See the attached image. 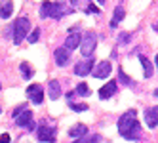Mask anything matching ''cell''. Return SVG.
<instances>
[{
    "label": "cell",
    "mask_w": 158,
    "mask_h": 143,
    "mask_svg": "<svg viewBox=\"0 0 158 143\" xmlns=\"http://www.w3.org/2000/svg\"><path fill=\"white\" fill-rule=\"evenodd\" d=\"M29 29H31V21L27 17H17L14 21V42L15 44L23 42L25 36H27V32H29Z\"/></svg>",
    "instance_id": "obj_1"
},
{
    "label": "cell",
    "mask_w": 158,
    "mask_h": 143,
    "mask_svg": "<svg viewBox=\"0 0 158 143\" xmlns=\"http://www.w3.org/2000/svg\"><path fill=\"white\" fill-rule=\"evenodd\" d=\"M95 46H97V35L95 32H86L84 35V38H82V44H80V52H82V56L84 57H89L94 53V50H95Z\"/></svg>",
    "instance_id": "obj_2"
},
{
    "label": "cell",
    "mask_w": 158,
    "mask_h": 143,
    "mask_svg": "<svg viewBox=\"0 0 158 143\" xmlns=\"http://www.w3.org/2000/svg\"><path fill=\"white\" fill-rule=\"evenodd\" d=\"M135 116H137V113H135L133 109H130L128 113H124V115L120 116V120H118V132H120L122 136H124V134H126V132L133 126V122L137 120Z\"/></svg>",
    "instance_id": "obj_3"
},
{
    "label": "cell",
    "mask_w": 158,
    "mask_h": 143,
    "mask_svg": "<svg viewBox=\"0 0 158 143\" xmlns=\"http://www.w3.org/2000/svg\"><path fill=\"white\" fill-rule=\"evenodd\" d=\"M36 139L38 141H44V143H53L55 141V128H50L46 124L38 126V130H36Z\"/></svg>",
    "instance_id": "obj_4"
},
{
    "label": "cell",
    "mask_w": 158,
    "mask_h": 143,
    "mask_svg": "<svg viewBox=\"0 0 158 143\" xmlns=\"http://www.w3.org/2000/svg\"><path fill=\"white\" fill-rule=\"evenodd\" d=\"M27 95H29V99H31L32 103L40 105V103L44 101V88L38 86V84H31V86L27 88Z\"/></svg>",
    "instance_id": "obj_5"
},
{
    "label": "cell",
    "mask_w": 158,
    "mask_h": 143,
    "mask_svg": "<svg viewBox=\"0 0 158 143\" xmlns=\"http://www.w3.org/2000/svg\"><path fill=\"white\" fill-rule=\"evenodd\" d=\"M15 124L21 126V128H27V130H35V118H32V113L29 111H23L21 113V116L15 118Z\"/></svg>",
    "instance_id": "obj_6"
},
{
    "label": "cell",
    "mask_w": 158,
    "mask_h": 143,
    "mask_svg": "<svg viewBox=\"0 0 158 143\" xmlns=\"http://www.w3.org/2000/svg\"><path fill=\"white\" fill-rule=\"evenodd\" d=\"M53 59H55V63H57L59 67H65V65L71 61V50L65 48V46L63 48H57V50L53 52Z\"/></svg>",
    "instance_id": "obj_7"
},
{
    "label": "cell",
    "mask_w": 158,
    "mask_h": 143,
    "mask_svg": "<svg viewBox=\"0 0 158 143\" xmlns=\"http://www.w3.org/2000/svg\"><path fill=\"white\" fill-rule=\"evenodd\" d=\"M92 71H94V59H89V57L84 61H78L76 67H74V74H78V76H86Z\"/></svg>",
    "instance_id": "obj_8"
},
{
    "label": "cell",
    "mask_w": 158,
    "mask_h": 143,
    "mask_svg": "<svg viewBox=\"0 0 158 143\" xmlns=\"http://www.w3.org/2000/svg\"><path fill=\"white\" fill-rule=\"evenodd\" d=\"M65 14H73V8H67L63 2H52V14H50V17L59 19Z\"/></svg>",
    "instance_id": "obj_9"
},
{
    "label": "cell",
    "mask_w": 158,
    "mask_h": 143,
    "mask_svg": "<svg viewBox=\"0 0 158 143\" xmlns=\"http://www.w3.org/2000/svg\"><path fill=\"white\" fill-rule=\"evenodd\" d=\"M110 71H112L110 63L109 61H101L97 67L92 71V74H94V78H107V76L110 74Z\"/></svg>",
    "instance_id": "obj_10"
},
{
    "label": "cell",
    "mask_w": 158,
    "mask_h": 143,
    "mask_svg": "<svg viewBox=\"0 0 158 143\" xmlns=\"http://www.w3.org/2000/svg\"><path fill=\"white\" fill-rule=\"evenodd\" d=\"M116 92V80H109L103 88L99 90V97L101 99H109V97Z\"/></svg>",
    "instance_id": "obj_11"
},
{
    "label": "cell",
    "mask_w": 158,
    "mask_h": 143,
    "mask_svg": "<svg viewBox=\"0 0 158 143\" xmlns=\"http://www.w3.org/2000/svg\"><path fill=\"white\" fill-rule=\"evenodd\" d=\"M80 42H82V35H80V32H71V35L67 36V40H65V48L74 50V48L80 46Z\"/></svg>",
    "instance_id": "obj_12"
},
{
    "label": "cell",
    "mask_w": 158,
    "mask_h": 143,
    "mask_svg": "<svg viewBox=\"0 0 158 143\" xmlns=\"http://www.w3.org/2000/svg\"><path fill=\"white\" fill-rule=\"evenodd\" d=\"M145 122L149 128H156L158 126V113L156 109H147L145 111Z\"/></svg>",
    "instance_id": "obj_13"
},
{
    "label": "cell",
    "mask_w": 158,
    "mask_h": 143,
    "mask_svg": "<svg viewBox=\"0 0 158 143\" xmlns=\"http://www.w3.org/2000/svg\"><path fill=\"white\" fill-rule=\"evenodd\" d=\"M139 134H141V124H139V120H135L133 122V126L124 134V137L126 139H131V141H137L139 139Z\"/></svg>",
    "instance_id": "obj_14"
},
{
    "label": "cell",
    "mask_w": 158,
    "mask_h": 143,
    "mask_svg": "<svg viewBox=\"0 0 158 143\" xmlns=\"http://www.w3.org/2000/svg\"><path fill=\"white\" fill-rule=\"evenodd\" d=\"M48 95H50V99H59L61 97V86L57 80H50L48 84Z\"/></svg>",
    "instance_id": "obj_15"
},
{
    "label": "cell",
    "mask_w": 158,
    "mask_h": 143,
    "mask_svg": "<svg viewBox=\"0 0 158 143\" xmlns=\"http://www.w3.org/2000/svg\"><path fill=\"white\" fill-rule=\"evenodd\" d=\"M12 14H14V2L12 0H4V2L0 4V17L8 19V17H12Z\"/></svg>",
    "instance_id": "obj_16"
},
{
    "label": "cell",
    "mask_w": 158,
    "mask_h": 143,
    "mask_svg": "<svg viewBox=\"0 0 158 143\" xmlns=\"http://www.w3.org/2000/svg\"><path fill=\"white\" fill-rule=\"evenodd\" d=\"M88 134V126H84V124H74L71 130H69V136L73 137V139H78V137H82V136H86Z\"/></svg>",
    "instance_id": "obj_17"
},
{
    "label": "cell",
    "mask_w": 158,
    "mask_h": 143,
    "mask_svg": "<svg viewBox=\"0 0 158 143\" xmlns=\"http://www.w3.org/2000/svg\"><path fill=\"white\" fill-rule=\"evenodd\" d=\"M126 17V12H124V8L122 6H116V10H114V15H112V19H110V29H114V27H118V23Z\"/></svg>",
    "instance_id": "obj_18"
},
{
    "label": "cell",
    "mask_w": 158,
    "mask_h": 143,
    "mask_svg": "<svg viewBox=\"0 0 158 143\" xmlns=\"http://www.w3.org/2000/svg\"><path fill=\"white\" fill-rule=\"evenodd\" d=\"M73 143H101V136L99 134H86L82 137L74 139Z\"/></svg>",
    "instance_id": "obj_19"
},
{
    "label": "cell",
    "mask_w": 158,
    "mask_h": 143,
    "mask_svg": "<svg viewBox=\"0 0 158 143\" xmlns=\"http://www.w3.org/2000/svg\"><path fill=\"white\" fill-rule=\"evenodd\" d=\"M139 61H141V65H143V69H145V78H151L152 76V73H154V69H152V63L147 59L145 56H141L139 57Z\"/></svg>",
    "instance_id": "obj_20"
},
{
    "label": "cell",
    "mask_w": 158,
    "mask_h": 143,
    "mask_svg": "<svg viewBox=\"0 0 158 143\" xmlns=\"http://www.w3.org/2000/svg\"><path fill=\"white\" fill-rule=\"evenodd\" d=\"M19 71H21V76H23V78H27V80L32 78V74H35V71H32V67H31L27 61H23V63L19 65Z\"/></svg>",
    "instance_id": "obj_21"
},
{
    "label": "cell",
    "mask_w": 158,
    "mask_h": 143,
    "mask_svg": "<svg viewBox=\"0 0 158 143\" xmlns=\"http://www.w3.org/2000/svg\"><path fill=\"white\" fill-rule=\"evenodd\" d=\"M50 14H52V2L46 0V2H42V6H40V17L46 19V17H50Z\"/></svg>",
    "instance_id": "obj_22"
},
{
    "label": "cell",
    "mask_w": 158,
    "mask_h": 143,
    "mask_svg": "<svg viewBox=\"0 0 158 143\" xmlns=\"http://www.w3.org/2000/svg\"><path fill=\"white\" fill-rule=\"evenodd\" d=\"M76 94H78V95H82V97H88L89 94H92V90H89V86H88V84L82 82V84H78V86H76Z\"/></svg>",
    "instance_id": "obj_23"
},
{
    "label": "cell",
    "mask_w": 158,
    "mask_h": 143,
    "mask_svg": "<svg viewBox=\"0 0 158 143\" xmlns=\"http://www.w3.org/2000/svg\"><path fill=\"white\" fill-rule=\"evenodd\" d=\"M38 38H40V29L36 27V29L29 35V42H31V44H35V42H38Z\"/></svg>",
    "instance_id": "obj_24"
},
{
    "label": "cell",
    "mask_w": 158,
    "mask_h": 143,
    "mask_svg": "<svg viewBox=\"0 0 158 143\" xmlns=\"http://www.w3.org/2000/svg\"><path fill=\"white\" fill-rule=\"evenodd\" d=\"M69 107L73 109V111H86V109H88L86 103H69Z\"/></svg>",
    "instance_id": "obj_25"
},
{
    "label": "cell",
    "mask_w": 158,
    "mask_h": 143,
    "mask_svg": "<svg viewBox=\"0 0 158 143\" xmlns=\"http://www.w3.org/2000/svg\"><path fill=\"white\" fill-rule=\"evenodd\" d=\"M130 38H131L130 32H122V35L118 36V42H120V44H126V42H130Z\"/></svg>",
    "instance_id": "obj_26"
},
{
    "label": "cell",
    "mask_w": 158,
    "mask_h": 143,
    "mask_svg": "<svg viewBox=\"0 0 158 143\" xmlns=\"http://www.w3.org/2000/svg\"><path fill=\"white\" fill-rule=\"evenodd\" d=\"M118 74H120V82H122V84H131V80L128 78V76H126V73H124L122 69L118 71Z\"/></svg>",
    "instance_id": "obj_27"
},
{
    "label": "cell",
    "mask_w": 158,
    "mask_h": 143,
    "mask_svg": "<svg viewBox=\"0 0 158 143\" xmlns=\"http://www.w3.org/2000/svg\"><path fill=\"white\" fill-rule=\"evenodd\" d=\"M86 12H88V14H99V8H97L95 4H92V2H89V4H88V10H86Z\"/></svg>",
    "instance_id": "obj_28"
},
{
    "label": "cell",
    "mask_w": 158,
    "mask_h": 143,
    "mask_svg": "<svg viewBox=\"0 0 158 143\" xmlns=\"http://www.w3.org/2000/svg\"><path fill=\"white\" fill-rule=\"evenodd\" d=\"M23 111H27V105H25V103H21V105L15 109V111H14V116L17 118V116H19V113H23Z\"/></svg>",
    "instance_id": "obj_29"
},
{
    "label": "cell",
    "mask_w": 158,
    "mask_h": 143,
    "mask_svg": "<svg viewBox=\"0 0 158 143\" xmlns=\"http://www.w3.org/2000/svg\"><path fill=\"white\" fill-rule=\"evenodd\" d=\"M10 141H12V139H10L8 134H2V136H0V143H10Z\"/></svg>",
    "instance_id": "obj_30"
},
{
    "label": "cell",
    "mask_w": 158,
    "mask_h": 143,
    "mask_svg": "<svg viewBox=\"0 0 158 143\" xmlns=\"http://www.w3.org/2000/svg\"><path fill=\"white\" fill-rule=\"evenodd\" d=\"M78 2H80V0H71V4H74V6H76Z\"/></svg>",
    "instance_id": "obj_31"
},
{
    "label": "cell",
    "mask_w": 158,
    "mask_h": 143,
    "mask_svg": "<svg viewBox=\"0 0 158 143\" xmlns=\"http://www.w3.org/2000/svg\"><path fill=\"white\" fill-rule=\"evenodd\" d=\"M154 97H158V88H156V90H154Z\"/></svg>",
    "instance_id": "obj_32"
},
{
    "label": "cell",
    "mask_w": 158,
    "mask_h": 143,
    "mask_svg": "<svg viewBox=\"0 0 158 143\" xmlns=\"http://www.w3.org/2000/svg\"><path fill=\"white\" fill-rule=\"evenodd\" d=\"M97 2H99V4H105V0H97Z\"/></svg>",
    "instance_id": "obj_33"
},
{
    "label": "cell",
    "mask_w": 158,
    "mask_h": 143,
    "mask_svg": "<svg viewBox=\"0 0 158 143\" xmlns=\"http://www.w3.org/2000/svg\"><path fill=\"white\" fill-rule=\"evenodd\" d=\"M156 67H158V56H156Z\"/></svg>",
    "instance_id": "obj_34"
},
{
    "label": "cell",
    "mask_w": 158,
    "mask_h": 143,
    "mask_svg": "<svg viewBox=\"0 0 158 143\" xmlns=\"http://www.w3.org/2000/svg\"><path fill=\"white\" fill-rule=\"evenodd\" d=\"M154 31H158V25H154Z\"/></svg>",
    "instance_id": "obj_35"
},
{
    "label": "cell",
    "mask_w": 158,
    "mask_h": 143,
    "mask_svg": "<svg viewBox=\"0 0 158 143\" xmlns=\"http://www.w3.org/2000/svg\"><path fill=\"white\" fill-rule=\"evenodd\" d=\"M0 113H2V107H0Z\"/></svg>",
    "instance_id": "obj_36"
},
{
    "label": "cell",
    "mask_w": 158,
    "mask_h": 143,
    "mask_svg": "<svg viewBox=\"0 0 158 143\" xmlns=\"http://www.w3.org/2000/svg\"><path fill=\"white\" fill-rule=\"evenodd\" d=\"M156 113H158V107H156Z\"/></svg>",
    "instance_id": "obj_37"
}]
</instances>
